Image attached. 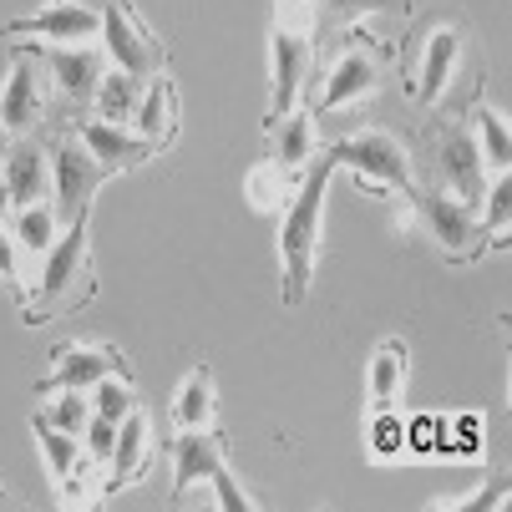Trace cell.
<instances>
[{"mask_svg":"<svg viewBox=\"0 0 512 512\" xmlns=\"http://www.w3.org/2000/svg\"><path fill=\"white\" fill-rule=\"evenodd\" d=\"M391 61H396V46L371 36L365 26H350L340 31V46L325 51L320 71H310V87H305V107L320 127H335L345 122L350 112L371 107L391 77Z\"/></svg>","mask_w":512,"mask_h":512,"instance_id":"cell-1","label":"cell"},{"mask_svg":"<svg viewBox=\"0 0 512 512\" xmlns=\"http://www.w3.org/2000/svg\"><path fill=\"white\" fill-rule=\"evenodd\" d=\"M330 153L320 148V158L305 168V178L295 183L289 203L279 208V305L300 310L310 300V284L320 269V244H325V193H330Z\"/></svg>","mask_w":512,"mask_h":512,"instance_id":"cell-2","label":"cell"},{"mask_svg":"<svg viewBox=\"0 0 512 512\" xmlns=\"http://www.w3.org/2000/svg\"><path fill=\"white\" fill-rule=\"evenodd\" d=\"M97 300V264H92V239H87V218L66 224L61 239L51 244L46 264L31 274L26 295H21V320L26 325H51L66 320Z\"/></svg>","mask_w":512,"mask_h":512,"instance_id":"cell-3","label":"cell"},{"mask_svg":"<svg viewBox=\"0 0 512 512\" xmlns=\"http://www.w3.org/2000/svg\"><path fill=\"white\" fill-rule=\"evenodd\" d=\"M472 46V26L467 16L457 11H442V16H426L406 46H401V82H406V97L416 107H442L452 97V82L462 71V56Z\"/></svg>","mask_w":512,"mask_h":512,"instance_id":"cell-4","label":"cell"},{"mask_svg":"<svg viewBox=\"0 0 512 512\" xmlns=\"http://www.w3.org/2000/svg\"><path fill=\"white\" fill-rule=\"evenodd\" d=\"M315 26H320V11L310 6V0H274V21H269V112H264V122H274L289 107L305 102L310 71H315Z\"/></svg>","mask_w":512,"mask_h":512,"instance_id":"cell-5","label":"cell"},{"mask_svg":"<svg viewBox=\"0 0 512 512\" xmlns=\"http://www.w3.org/2000/svg\"><path fill=\"white\" fill-rule=\"evenodd\" d=\"M325 153L335 168H350L360 193H376V198H411L421 188L416 163L406 153V142L386 127H360V132H340L325 142Z\"/></svg>","mask_w":512,"mask_h":512,"instance_id":"cell-6","label":"cell"},{"mask_svg":"<svg viewBox=\"0 0 512 512\" xmlns=\"http://www.w3.org/2000/svg\"><path fill=\"white\" fill-rule=\"evenodd\" d=\"M0 122H6L11 137L46 132V127H71L61 117V102H56V87H51L41 41L11 51V71H6V82H0Z\"/></svg>","mask_w":512,"mask_h":512,"instance_id":"cell-7","label":"cell"},{"mask_svg":"<svg viewBox=\"0 0 512 512\" xmlns=\"http://www.w3.org/2000/svg\"><path fill=\"white\" fill-rule=\"evenodd\" d=\"M406 208H411V218L421 224V234L442 249L447 264H472V259H482L492 244H497V249L507 244L502 234H492V229L482 224L472 208H462V203L447 198L442 188H416V193L406 198Z\"/></svg>","mask_w":512,"mask_h":512,"instance_id":"cell-8","label":"cell"},{"mask_svg":"<svg viewBox=\"0 0 512 512\" xmlns=\"http://www.w3.org/2000/svg\"><path fill=\"white\" fill-rule=\"evenodd\" d=\"M46 153H51V208L61 218V229L77 224V218H92V198L107 183V173L87 153V142L77 137V122H71V127H51Z\"/></svg>","mask_w":512,"mask_h":512,"instance_id":"cell-9","label":"cell"},{"mask_svg":"<svg viewBox=\"0 0 512 512\" xmlns=\"http://www.w3.org/2000/svg\"><path fill=\"white\" fill-rule=\"evenodd\" d=\"M102 51L117 71H127V77L148 82L158 77V71H168V46L163 36L142 21V11L132 6V0H102Z\"/></svg>","mask_w":512,"mask_h":512,"instance_id":"cell-10","label":"cell"},{"mask_svg":"<svg viewBox=\"0 0 512 512\" xmlns=\"http://www.w3.org/2000/svg\"><path fill=\"white\" fill-rule=\"evenodd\" d=\"M431 173H436V188H442L447 198H457L462 208H482L487 198V163H482V148H477V137L462 122H442L431 132Z\"/></svg>","mask_w":512,"mask_h":512,"instance_id":"cell-11","label":"cell"},{"mask_svg":"<svg viewBox=\"0 0 512 512\" xmlns=\"http://www.w3.org/2000/svg\"><path fill=\"white\" fill-rule=\"evenodd\" d=\"M46 56V71H51V87H56V102H61V117L66 122H82L87 107L97 102V87L112 71L107 51L102 46H41Z\"/></svg>","mask_w":512,"mask_h":512,"instance_id":"cell-12","label":"cell"},{"mask_svg":"<svg viewBox=\"0 0 512 512\" xmlns=\"http://www.w3.org/2000/svg\"><path fill=\"white\" fill-rule=\"evenodd\" d=\"M6 36L41 46H87L102 36V0H46L41 11L11 21Z\"/></svg>","mask_w":512,"mask_h":512,"instance_id":"cell-13","label":"cell"},{"mask_svg":"<svg viewBox=\"0 0 512 512\" xmlns=\"http://www.w3.org/2000/svg\"><path fill=\"white\" fill-rule=\"evenodd\" d=\"M117 371H132L127 355L117 345H97V340H71V345H56L51 350V371L36 381L41 396L51 391H66V386H77V391H92L102 376H117Z\"/></svg>","mask_w":512,"mask_h":512,"instance_id":"cell-14","label":"cell"},{"mask_svg":"<svg viewBox=\"0 0 512 512\" xmlns=\"http://www.w3.org/2000/svg\"><path fill=\"white\" fill-rule=\"evenodd\" d=\"M77 137L87 142V153L102 163V173L107 178H117V173H132V168H142V163H153L158 158V148L148 137H137L127 122H102V117H82L77 122Z\"/></svg>","mask_w":512,"mask_h":512,"instance_id":"cell-15","label":"cell"},{"mask_svg":"<svg viewBox=\"0 0 512 512\" xmlns=\"http://www.w3.org/2000/svg\"><path fill=\"white\" fill-rule=\"evenodd\" d=\"M173 497H188L193 487H203L218 467L229 462V442L218 436V426H193V431H173Z\"/></svg>","mask_w":512,"mask_h":512,"instance_id":"cell-16","label":"cell"},{"mask_svg":"<svg viewBox=\"0 0 512 512\" xmlns=\"http://www.w3.org/2000/svg\"><path fill=\"white\" fill-rule=\"evenodd\" d=\"M6 193H11V208H26V203H46L51 198V153H46V132H26V137H11L6 148Z\"/></svg>","mask_w":512,"mask_h":512,"instance_id":"cell-17","label":"cell"},{"mask_svg":"<svg viewBox=\"0 0 512 512\" xmlns=\"http://www.w3.org/2000/svg\"><path fill=\"white\" fill-rule=\"evenodd\" d=\"M264 142H269V163H279V168H289V173H305L315 158H320V122L310 117V107L300 102V107H289L284 117H274V122H264Z\"/></svg>","mask_w":512,"mask_h":512,"instance_id":"cell-18","label":"cell"},{"mask_svg":"<svg viewBox=\"0 0 512 512\" xmlns=\"http://www.w3.org/2000/svg\"><path fill=\"white\" fill-rule=\"evenodd\" d=\"M148 467H153V421L142 411H127V421H117V447H112V462H107V492L142 482Z\"/></svg>","mask_w":512,"mask_h":512,"instance_id":"cell-19","label":"cell"},{"mask_svg":"<svg viewBox=\"0 0 512 512\" xmlns=\"http://www.w3.org/2000/svg\"><path fill=\"white\" fill-rule=\"evenodd\" d=\"M132 132L148 137L158 153H168L178 142V87H173L168 71H158V77L142 87V102L132 112Z\"/></svg>","mask_w":512,"mask_h":512,"instance_id":"cell-20","label":"cell"},{"mask_svg":"<svg viewBox=\"0 0 512 512\" xmlns=\"http://www.w3.org/2000/svg\"><path fill=\"white\" fill-rule=\"evenodd\" d=\"M11 239H16V254H21V269H26V284H31V274L46 264L51 244L61 239V218H56L51 198L46 203H26V208L11 213Z\"/></svg>","mask_w":512,"mask_h":512,"instance_id":"cell-21","label":"cell"},{"mask_svg":"<svg viewBox=\"0 0 512 512\" xmlns=\"http://www.w3.org/2000/svg\"><path fill=\"white\" fill-rule=\"evenodd\" d=\"M406 371H411L406 340H401V335L381 340V350L371 355V371H365V396H371L376 411H396V401H401V391H406Z\"/></svg>","mask_w":512,"mask_h":512,"instance_id":"cell-22","label":"cell"},{"mask_svg":"<svg viewBox=\"0 0 512 512\" xmlns=\"http://www.w3.org/2000/svg\"><path fill=\"white\" fill-rule=\"evenodd\" d=\"M213 406H218V386L208 365H193L183 376L178 396H173V431H193V426H213Z\"/></svg>","mask_w":512,"mask_h":512,"instance_id":"cell-23","label":"cell"},{"mask_svg":"<svg viewBox=\"0 0 512 512\" xmlns=\"http://www.w3.org/2000/svg\"><path fill=\"white\" fill-rule=\"evenodd\" d=\"M467 127H472V137H477V148H482V163H487V173H507V163H512V137H507V117L487 102V97H477L472 107H467Z\"/></svg>","mask_w":512,"mask_h":512,"instance_id":"cell-24","label":"cell"},{"mask_svg":"<svg viewBox=\"0 0 512 512\" xmlns=\"http://www.w3.org/2000/svg\"><path fill=\"white\" fill-rule=\"evenodd\" d=\"M31 431H36V447H41V462L51 472V482L61 487L71 472H77V462L87 457L82 452V436H71V431H56L46 416H31Z\"/></svg>","mask_w":512,"mask_h":512,"instance_id":"cell-25","label":"cell"},{"mask_svg":"<svg viewBox=\"0 0 512 512\" xmlns=\"http://www.w3.org/2000/svg\"><path fill=\"white\" fill-rule=\"evenodd\" d=\"M153 82V77H148ZM148 82H137V77H127V71H107L102 77V87H97V102H92V117H102V122H132V112H137V102H142V87Z\"/></svg>","mask_w":512,"mask_h":512,"instance_id":"cell-26","label":"cell"},{"mask_svg":"<svg viewBox=\"0 0 512 512\" xmlns=\"http://www.w3.org/2000/svg\"><path fill=\"white\" fill-rule=\"evenodd\" d=\"M300 178H305V173H289V168L259 158V163L249 168V203H254L259 213H279V208L289 203V193H295Z\"/></svg>","mask_w":512,"mask_h":512,"instance_id":"cell-27","label":"cell"},{"mask_svg":"<svg viewBox=\"0 0 512 512\" xmlns=\"http://www.w3.org/2000/svg\"><path fill=\"white\" fill-rule=\"evenodd\" d=\"M310 6L320 11V21L350 31V26L371 21V16H406L411 0H310Z\"/></svg>","mask_w":512,"mask_h":512,"instance_id":"cell-28","label":"cell"},{"mask_svg":"<svg viewBox=\"0 0 512 512\" xmlns=\"http://www.w3.org/2000/svg\"><path fill=\"white\" fill-rule=\"evenodd\" d=\"M41 401H46V406H41L36 416H46L56 431H71V436L87 431V416H92V396H87V391L66 386V391H51V396H41Z\"/></svg>","mask_w":512,"mask_h":512,"instance_id":"cell-29","label":"cell"},{"mask_svg":"<svg viewBox=\"0 0 512 512\" xmlns=\"http://www.w3.org/2000/svg\"><path fill=\"white\" fill-rule=\"evenodd\" d=\"M92 411L107 416V421H127V411H137V391H132V371H117V376H102L92 391Z\"/></svg>","mask_w":512,"mask_h":512,"instance_id":"cell-30","label":"cell"},{"mask_svg":"<svg viewBox=\"0 0 512 512\" xmlns=\"http://www.w3.org/2000/svg\"><path fill=\"white\" fill-rule=\"evenodd\" d=\"M112 447H117V421H107V416H87V431H82V452L97 462V467H107L112 462Z\"/></svg>","mask_w":512,"mask_h":512,"instance_id":"cell-31","label":"cell"},{"mask_svg":"<svg viewBox=\"0 0 512 512\" xmlns=\"http://www.w3.org/2000/svg\"><path fill=\"white\" fill-rule=\"evenodd\" d=\"M208 487H213V502L224 507V512H254V507H259V502H254V497H249V492H244V487L234 482L229 462H224V467H218V472L208 477Z\"/></svg>","mask_w":512,"mask_h":512,"instance_id":"cell-32","label":"cell"},{"mask_svg":"<svg viewBox=\"0 0 512 512\" xmlns=\"http://www.w3.org/2000/svg\"><path fill=\"white\" fill-rule=\"evenodd\" d=\"M0 289H11V295H26V269H21V254H16L11 224H0Z\"/></svg>","mask_w":512,"mask_h":512,"instance_id":"cell-33","label":"cell"},{"mask_svg":"<svg viewBox=\"0 0 512 512\" xmlns=\"http://www.w3.org/2000/svg\"><path fill=\"white\" fill-rule=\"evenodd\" d=\"M371 447H376V457H391V452H401V421H396V411H376V426H371Z\"/></svg>","mask_w":512,"mask_h":512,"instance_id":"cell-34","label":"cell"},{"mask_svg":"<svg viewBox=\"0 0 512 512\" xmlns=\"http://www.w3.org/2000/svg\"><path fill=\"white\" fill-rule=\"evenodd\" d=\"M11 213L16 208H11V193H6V173H0V224H11Z\"/></svg>","mask_w":512,"mask_h":512,"instance_id":"cell-35","label":"cell"},{"mask_svg":"<svg viewBox=\"0 0 512 512\" xmlns=\"http://www.w3.org/2000/svg\"><path fill=\"white\" fill-rule=\"evenodd\" d=\"M6 148H11V132H6V122H0V163H6Z\"/></svg>","mask_w":512,"mask_h":512,"instance_id":"cell-36","label":"cell"}]
</instances>
